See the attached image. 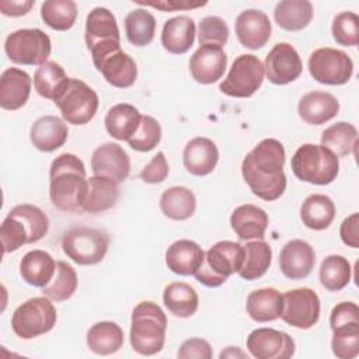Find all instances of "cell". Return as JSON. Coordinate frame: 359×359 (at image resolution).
<instances>
[{"label":"cell","instance_id":"37","mask_svg":"<svg viewBox=\"0 0 359 359\" xmlns=\"http://www.w3.org/2000/svg\"><path fill=\"white\" fill-rule=\"evenodd\" d=\"M160 209L168 219L187 220L196 209L194 192L187 187H171L160 196Z\"/></svg>","mask_w":359,"mask_h":359},{"label":"cell","instance_id":"48","mask_svg":"<svg viewBox=\"0 0 359 359\" xmlns=\"http://www.w3.org/2000/svg\"><path fill=\"white\" fill-rule=\"evenodd\" d=\"M0 238H1L4 254L17 251L24 244H29V236H28L27 227L18 217L11 215L10 212L1 223Z\"/></svg>","mask_w":359,"mask_h":359},{"label":"cell","instance_id":"18","mask_svg":"<svg viewBox=\"0 0 359 359\" xmlns=\"http://www.w3.org/2000/svg\"><path fill=\"white\" fill-rule=\"evenodd\" d=\"M314 264V248L304 240H290L280 250L279 268L282 273L292 280L307 278L311 273Z\"/></svg>","mask_w":359,"mask_h":359},{"label":"cell","instance_id":"22","mask_svg":"<svg viewBox=\"0 0 359 359\" xmlns=\"http://www.w3.org/2000/svg\"><path fill=\"white\" fill-rule=\"evenodd\" d=\"M297 112L306 123L323 125L338 115L339 102L330 93L310 91L300 98Z\"/></svg>","mask_w":359,"mask_h":359},{"label":"cell","instance_id":"1","mask_svg":"<svg viewBox=\"0 0 359 359\" xmlns=\"http://www.w3.org/2000/svg\"><path fill=\"white\" fill-rule=\"evenodd\" d=\"M285 147L276 139H264L243 160L241 174L252 194L264 201H276L286 189Z\"/></svg>","mask_w":359,"mask_h":359},{"label":"cell","instance_id":"55","mask_svg":"<svg viewBox=\"0 0 359 359\" xmlns=\"http://www.w3.org/2000/svg\"><path fill=\"white\" fill-rule=\"evenodd\" d=\"M34 4H35L34 0H22V1L1 0L0 11L8 17H21V15L28 14L31 11V8L34 7Z\"/></svg>","mask_w":359,"mask_h":359},{"label":"cell","instance_id":"20","mask_svg":"<svg viewBox=\"0 0 359 359\" xmlns=\"http://www.w3.org/2000/svg\"><path fill=\"white\" fill-rule=\"evenodd\" d=\"M182 160L189 174L203 177L215 170L219 161V150L213 140L202 136L194 137L187 143Z\"/></svg>","mask_w":359,"mask_h":359},{"label":"cell","instance_id":"51","mask_svg":"<svg viewBox=\"0 0 359 359\" xmlns=\"http://www.w3.org/2000/svg\"><path fill=\"white\" fill-rule=\"evenodd\" d=\"M359 323V309L353 302H341L338 303L330 316L331 330L345 325Z\"/></svg>","mask_w":359,"mask_h":359},{"label":"cell","instance_id":"54","mask_svg":"<svg viewBox=\"0 0 359 359\" xmlns=\"http://www.w3.org/2000/svg\"><path fill=\"white\" fill-rule=\"evenodd\" d=\"M136 4L140 6H149L161 11H178V10H189V8H196L202 7L206 4V1H187V0H161V1H135Z\"/></svg>","mask_w":359,"mask_h":359},{"label":"cell","instance_id":"42","mask_svg":"<svg viewBox=\"0 0 359 359\" xmlns=\"http://www.w3.org/2000/svg\"><path fill=\"white\" fill-rule=\"evenodd\" d=\"M77 289V273L72 265L65 261L56 262V272L52 280L42 287V294L53 302L70 299Z\"/></svg>","mask_w":359,"mask_h":359},{"label":"cell","instance_id":"23","mask_svg":"<svg viewBox=\"0 0 359 359\" xmlns=\"http://www.w3.org/2000/svg\"><path fill=\"white\" fill-rule=\"evenodd\" d=\"M69 136L67 125L63 119L55 115L38 118L29 130L31 143L41 151L50 153L62 147Z\"/></svg>","mask_w":359,"mask_h":359},{"label":"cell","instance_id":"19","mask_svg":"<svg viewBox=\"0 0 359 359\" xmlns=\"http://www.w3.org/2000/svg\"><path fill=\"white\" fill-rule=\"evenodd\" d=\"M234 29L243 46L248 49H259L269 41L272 25L269 17L264 11L250 8L238 14Z\"/></svg>","mask_w":359,"mask_h":359},{"label":"cell","instance_id":"53","mask_svg":"<svg viewBox=\"0 0 359 359\" xmlns=\"http://www.w3.org/2000/svg\"><path fill=\"white\" fill-rule=\"evenodd\" d=\"M339 236L344 244L358 248L359 247V215L352 213L351 216L345 217L339 227Z\"/></svg>","mask_w":359,"mask_h":359},{"label":"cell","instance_id":"2","mask_svg":"<svg viewBox=\"0 0 359 359\" xmlns=\"http://www.w3.org/2000/svg\"><path fill=\"white\" fill-rule=\"evenodd\" d=\"M87 194L84 163L72 153L57 156L49 170V198L62 212H80Z\"/></svg>","mask_w":359,"mask_h":359},{"label":"cell","instance_id":"31","mask_svg":"<svg viewBox=\"0 0 359 359\" xmlns=\"http://www.w3.org/2000/svg\"><path fill=\"white\" fill-rule=\"evenodd\" d=\"M142 121L139 109L130 104H116L108 109L104 123L107 132L116 140H129Z\"/></svg>","mask_w":359,"mask_h":359},{"label":"cell","instance_id":"49","mask_svg":"<svg viewBox=\"0 0 359 359\" xmlns=\"http://www.w3.org/2000/svg\"><path fill=\"white\" fill-rule=\"evenodd\" d=\"M198 39L201 45H213L222 48L229 39V27L226 21L216 15L202 18L198 27Z\"/></svg>","mask_w":359,"mask_h":359},{"label":"cell","instance_id":"25","mask_svg":"<svg viewBox=\"0 0 359 359\" xmlns=\"http://www.w3.org/2000/svg\"><path fill=\"white\" fill-rule=\"evenodd\" d=\"M205 258L203 250L192 240L174 241L165 251V264L177 275H194Z\"/></svg>","mask_w":359,"mask_h":359},{"label":"cell","instance_id":"30","mask_svg":"<svg viewBox=\"0 0 359 359\" xmlns=\"http://www.w3.org/2000/svg\"><path fill=\"white\" fill-rule=\"evenodd\" d=\"M84 39L87 48L91 49L94 45L105 41H119V28L114 14L105 7H95L91 10L86 20Z\"/></svg>","mask_w":359,"mask_h":359},{"label":"cell","instance_id":"40","mask_svg":"<svg viewBox=\"0 0 359 359\" xmlns=\"http://www.w3.org/2000/svg\"><path fill=\"white\" fill-rule=\"evenodd\" d=\"M128 41L135 46L149 45L156 34V18L144 8H136L125 17Z\"/></svg>","mask_w":359,"mask_h":359},{"label":"cell","instance_id":"38","mask_svg":"<svg viewBox=\"0 0 359 359\" xmlns=\"http://www.w3.org/2000/svg\"><path fill=\"white\" fill-rule=\"evenodd\" d=\"M272 261V250L264 240L248 241L244 245V261L238 271L240 278L255 280L266 273Z\"/></svg>","mask_w":359,"mask_h":359},{"label":"cell","instance_id":"52","mask_svg":"<svg viewBox=\"0 0 359 359\" xmlns=\"http://www.w3.org/2000/svg\"><path fill=\"white\" fill-rule=\"evenodd\" d=\"M177 356L181 359H189V358L210 359L212 358V346L206 339L189 338L181 344Z\"/></svg>","mask_w":359,"mask_h":359},{"label":"cell","instance_id":"28","mask_svg":"<svg viewBox=\"0 0 359 359\" xmlns=\"http://www.w3.org/2000/svg\"><path fill=\"white\" fill-rule=\"evenodd\" d=\"M118 198V182L107 177L93 175L87 180V194L83 210L87 213H102L114 208Z\"/></svg>","mask_w":359,"mask_h":359},{"label":"cell","instance_id":"26","mask_svg":"<svg viewBox=\"0 0 359 359\" xmlns=\"http://www.w3.org/2000/svg\"><path fill=\"white\" fill-rule=\"evenodd\" d=\"M196 34L195 22L188 15H177L167 20L161 31V45L172 55L187 53L194 45Z\"/></svg>","mask_w":359,"mask_h":359},{"label":"cell","instance_id":"16","mask_svg":"<svg viewBox=\"0 0 359 359\" xmlns=\"http://www.w3.org/2000/svg\"><path fill=\"white\" fill-rule=\"evenodd\" d=\"M91 170L94 175H101L123 182L130 172V160L118 143H104L91 156Z\"/></svg>","mask_w":359,"mask_h":359},{"label":"cell","instance_id":"33","mask_svg":"<svg viewBox=\"0 0 359 359\" xmlns=\"http://www.w3.org/2000/svg\"><path fill=\"white\" fill-rule=\"evenodd\" d=\"M335 217L332 199L323 194L309 195L300 208V219L307 229L325 230Z\"/></svg>","mask_w":359,"mask_h":359},{"label":"cell","instance_id":"43","mask_svg":"<svg viewBox=\"0 0 359 359\" xmlns=\"http://www.w3.org/2000/svg\"><path fill=\"white\" fill-rule=\"evenodd\" d=\"M351 264L342 255H328L324 258L320 266V282L330 292H338L344 289L351 280Z\"/></svg>","mask_w":359,"mask_h":359},{"label":"cell","instance_id":"3","mask_svg":"<svg viewBox=\"0 0 359 359\" xmlns=\"http://www.w3.org/2000/svg\"><path fill=\"white\" fill-rule=\"evenodd\" d=\"M167 317L153 302H140L132 311L130 345L135 352L151 356L158 353L165 342Z\"/></svg>","mask_w":359,"mask_h":359},{"label":"cell","instance_id":"11","mask_svg":"<svg viewBox=\"0 0 359 359\" xmlns=\"http://www.w3.org/2000/svg\"><path fill=\"white\" fill-rule=\"evenodd\" d=\"M67 123L86 125L97 114L98 95L84 81L70 77L65 93L55 102Z\"/></svg>","mask_w":359,"mask_h":359},{"label":"cell","instance_id":"13","mask_svg":"<svg viewBox=\"0 0 359 359\" xmlns=\"http://www.w3.org/2000/svg\"><path fill=\"white\" fill-rule=\"evenodd\" d=\"M283 306L280 318L290 327L309 330L320 318V299L310 287L287 290L282 294Z\"/></svg>","mask_w":359,"mask_h":359},{"label":"cell","instance_id":"24","mask_svg":"<svg viewBox=\"0 0 359 359\" xmlns=\"http://www.w3.org/2000/svg\"><path fill=\"white\" fill-rule=\"evenodd\" d=\"M230 224L240 240H264L268 227V215L255 205H241L233 210Z\"/></svg>","mask_w":359,"mask_h":359},{"label":"cell","instance_id":"46","mask_svg":"<svg viewBox=\"0 0 359 359\" xmlns=\"http://www.w3.org/2000/svg\"><path fill=\"white\" fill-rule=\"evenodd\" d=\"M161 140V126L150 115H142L140 125L135 135L128 140L129 146L136 151H150Z\"/></svg>","mask_w":359,"mask_h":359},{"label":"cell","instance_id":"41","mask_svg":"<svg viewBox=\"0 0 359 359\" xmlns=\"http://www.w3.org/2000/svg\"><path fill=\"white\" fill-rule=\"evenodd\" d=\"M43 22L55 31L70 29L77 18V6L72 0H46L41 6Z\"/></svg>","mask_w":359,"mask_h":359},{"label":"cell","instance_id":"47","mask_svg":"<svg viewBox=\"0 0 359 359\" xmlns=\"http://www.w3.org/2000/svg\"><path fill=\"white\" fill-rule=\"evenodd\" d=\"M332 36L338 45L356 46L359 42V17L352 11H342L332 21Z\"/></svg>","mask_w":359,"mask_h":359},{"label":"cell","instance_id":"5","mask_svg":"<svg viewBox=\"0 0 359 359\" xmlns=\"http://www.w3.org/2000/svg\"><path fill=\"white\" fill-rule=\"evenodd\" d=\"M244 261V247L236 241L223 240L206 252L202 265L194 273L196 280L208 287L223 285L230 275L238 272Z\"/></svg>","mask_w":359,"mask_h":359},{"label":"cell","instance_id":"50","mask_svg":"<svg viewBox=\"0 0 359 359\" xmlns=\"http://www.w3.org/2000/svg\"><path fill=\"white\" fill-rule=\"evenodd\" d=\"M168 163L165 158V154L163 151H158L149 164L144 165V168L140 171L139 177L146 184H160L168 177Z\"/></svg>","mask_w":359,"mask_h":359},{"label":"cell","instance_id":"10","mask_svg":"<svg viewBox=\"0 0 359 359\" xmlns=\"http://www.w3.org/2000/svg\"><path fill=\"white\" fill-rule=\"evenodd\" d=\"M264 76L262 62L255 55L244 53L236 57L219 90L229 97L248 98L261 87Z\"/></svg>","mask_w":359,"mask_h":359},{"label":"cell","instance_id":"32","mask_svg":"<svg viewBox=\"0 0 359 359\" xmlns=\"http://www.w3.org/2000/svg\"><path fill=\"white\" fill-rule=\"evenodd\" d=\"M70 77H67L65 69L52 60L41 65L34 74V87L36 93L48 100L56 102L69 86Z\"/></svg>","mask_w":359,"mask_h":359},{"label":"cell","instance_id":"9","mask_svg":"<svg viewBox=\"0 0 359 359\" xmlns=\"http://www.w3.org/2000/svg\"><path fill=\"white\" fill-rule=\"evenodd\" d=\"M7 57L17 65L41 66L50 56L52 43L48 34L39 28H22L11 32L4 41Z\"/></svg>","mask_w":359,"mask_h":359},{"label":"cell","instance_id":"45","mask_svg":"<svg viewBox=\"0 0 359 359\" xmlns=\"http://www.w3.org/2000/svg\"><path fill=\"white\" fill-rule=\"evenodd\" d=\"M332 353L339 359H353L359 355V323L345 324L332 330Z\"/></svg>","mask_w":359,"mask_h":359},{"label":"cell","instance_id":"21","mask_svg":"<svg viewBox=\"0 0 359 359\" xmlns=\"http://www.w3.org/2000/svg\"><path fill=\"white\" fill-rule=\"evenodd\" d=\"M31 94V77L27 72L10 67L0 77V107L15 111L24 107Z\"/></svg>","mask_w":359,"mask_h":359},{"label":"cell","instance_id":"39","mask_svg":"<svg viewBox=\"0 0 359 359\" xmlns=\"http://www.w3.org/2000/svg\"><path fill=\"white\" fill-rule=\"evenodd\" d=\"M321 144L337 157L352 154L358 146V130L349 122H337L323 132Z\"/></svg>","mask_w":359,"mask_h":359},{"label":"cell","instance_id":"35","mask_svg":"<svg viewBox=\"0 0 359 359\" xmlns=\"http://www.w3.org/2000/svg\"><path fill=\"white\" fill-rule=\"evenodd\" d=\"M275 22L285 31H300L313 18V6L309 0H283L273 10Z\"/></svg>","mask_w":359,"mask_h":359},{"label":"cell","instance_id":"15","mask_svg":"<svg viewBox=\"0 0 359 359\" xmlns=\"http://www.w3.org/2000/svg\"><path fill=\"white\" fill-rule=\"evenodd\" d=\"M247 349L257 359H287L294 353V341L283 331L264 327L250 332Z\"/></svg>","mask_w":359,"mask_h":359},{"label":"cell","instance_id":"29","mask_svg":"<svg viewBox=\"0 0 359 359\" xmlns=\"http://www.w3.org/2000/svg\"><path fill=\"white\" fill-rule=\"evenodd\" d=\"M283 299L275 287H262L251 292L247 297V314L257 323H269L280 317Z\"/></svg>","mask_w":359,"mask_h":359},{"label":"cell","instance_id":"4","mask_svg":"<svg viewBox=\"0 0 359 359\" xmlns=\"http://www.w3.org/2000/svg\"><path fill=\"white\" fill-rule=\"evenodd\" d=\"M296 178L314 185L331 184L339 172L338 157L323 144L300 146L290 161Z\"/></svg>","mask_w":359,"mask_h":359},{"label":"cell","instance_id":"56","mask_svg":"<svg viewBox=\"0 0 359 359\" xmlns=\"http://www.w3.org/2000/svg\"><path fill=\"white\" fill-rule=\"evenodd\" d=\"M229 356H231V358H234V356L247 358V355H245L244 352H241L240 349H237V346H236V348H234V346H229L227 351H223V352L220 353V358H229Z\"/></svg>","mask_w":359,"mask_h":359},{"label":"cell","instance_id":"6","mask_svg":"<svg viewBox=\"0 0 359 359\" xmlns=\"http://www.w3.org/2000/svg\"><path fill=\"white\" fill-rule=\"evenodd\" d=\"M95 69L116 88H128L135 84L137 67L135 60L121 49L119 41H105L88 49Z\"/></svg>","mask_w":359,"mask_h":359},{"label":"cell","instance_id":"34","mask_svg":"<svg viewBox=\"0 0 359 359\" xmlns=\"http://www.w3.org/2000/svg\"><path fill=\"white\" fill-rule=\"evenodd\" d=\"M163 302L168 311L180 318L194 316L199 306L196 290L185 282H172L164 287Z\"/></svg>","mask_w":359,"mask_h":359},{"label":"cell","instance_id":"14","mask_svg":"<svg viewBox=\"0 0 359 359\" xmlns=\"http://www.w3.org/2000/svg\"><path fill=\"white\" fill-rule=\"evenodd\" d=\"M302 70V59L297 50L287 42L276 43L265 57L264 72L266 79L273 84H289L299 79Z\"/></svg>","mask_w":359,"mask_h":359},{"label":"cell","instance_id":"36","mask_svg":"<svg viewBox=\"0 0 359 359\" xmlns=\"http://www.w3.org/2000/svg\"><path fill=\"white\" fill-rule=\"evenodd\" d=\"M123 345V331L112 321H100L87 332V346L97 355H112Z\"/></svg>","mask_w":359,"mask_h":359},{"label":"cell","instance_id":"8","mask_svg":"<svg viewBox=\"0 0 359 359\" xmlns=\"http://www.w3.org/2000/svg\"><path fill=\"white\" fill-rule=\"evenodd\" d=\"M57 320L56 310L46 296L32 297L20 304L11 317L14 334L22 339H32L49 332Z\"/></svg>","mask_w":359,"mask_h":359},{"label":"cell","instance_id":"17","mask_svg":"<svg viewBox=\"0 0 359 359\" xmlns=\"http://www.w3.org/2000/svg\"><path fill=\"white\" fill-rule=\"evenodd\" d=\"M227 66V55L220 46L201 45L189 59V72L195 81L213 84L222 79Z\"/></svg>","mask_w":359,"mask_h":359},{"label":"cell","instance_id":"44","mask_svg":"<svg viewBox=\"0 0 359 359\" xmlns=\"http://www.w3.org/2000/svg\"><path fill=\"white\" fill-rule=\"evenodd\" d=\"M11 215L18 217L28 230L29 244L39 241L43 238L49 229V219L48 216L38 208L29 203L17 205L10 210Z\"/></svg>","mask_w":359,"mask_h":359},{"label":"cell","instance_id":"12","mask_svg":"<svg viewBox=\"0 0 359 359\" xmlns=\"http://www.w3.org/2000/svg\"><path fill=\"white\" fill-rule=\"evenodd\" d=\"M311 77L327 86H342L353 73V62L348 53L334 48H318L309 57Z\"/></svg>","mask_w":359,"mask_h":359},{"label":"cell","instance_id":"7","mask_svg":"<svg viewBox=\"0 0 359 359\" xmlns=\"http://www.w3.org/2000/svg\"><path fill=\"white\" fill-rule=\"evenodd\" d=\"M109 245V237L105 231L77 226L69 229L62 238L63 252L79 265H95L104 259Z\"/></svg>","mask_w":359,"mask_h":359},{"label":"cell","instance_id":"27","mask_svg":"<svg viewBox=\"0 0 359 359\" xmlns=\"http://www.w3.org/2000/svg\"><path fill=\"white\" fill-rule=\"evenodd\" d=\"M56 272V261L43 250L28 251L20 261V275L22 280L35 287L46 286Z\"/></svg>","mask_w":359,"mask_h":359}]
</instances>
